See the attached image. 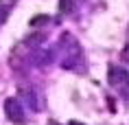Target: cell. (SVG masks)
<instances>
[{
    "label": "cell",
    "instance_id": "4",
    "mask_svg": "<svg viewBox=\"0 0 129 125\" xmlns=\"http://www.w3.org/2000/svg\"><path fill=\"white\" fill-rule=\"evenodd\" d=\"M48 125H57V123H55V121H48Z\"/></svg>",
    "mask_w": 129,
    "mask_h": 125
},
{
    "label": "cell",
    "instance_id": "2",
    "mask_svg": "<svg viewBox=\"0 0 129 125\" xmlns=\"http://www.w3.org/2000/svg\"><path fill=\"white\" fill-rule=\"evenodd\" d=\"M61 7H63V13H70L72 11V2L70 0H61Z\"/></svg>",
    "mask_w": 129,
    "mask_h": 125
},
{
    "label": "cell",
    "instance_id": "1",
    "mask_svg": "<svg viewBox=\"0 0 129 125\" xmlns=\"http://www.w3.org/2000/svg\"><path fill=\"white\" fill-rule=\"evenodd\" d=\"M5 108H7V116L11 118V121L22 123V108H20V103H18L15 99H9L7 103H5Z\"/></svg>",
    "mask_w": 129,
    "mask_h": 125
},
{
    "label": "cell",
    "instance_id": "3",
    "mask_svg": "<svg viewBox=\"0 0 129 125\" xmlns=\"http://www.w3.org/2000/svg\"><path fill=\"white\" fill-rule=\"evenodd\" d=\"M40 40H42V35H31V37H28V42H31V44H37Z\"/></svg>",
    "mask_w": 129,
    "mask_h": 125
}]
</instances>
